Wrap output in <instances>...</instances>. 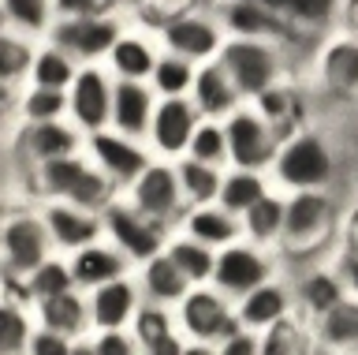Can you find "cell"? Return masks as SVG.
<instances>
[{
	"mask_svg": "<svg viewBox=\"0 0 358 355\" xmlns=\"http://www.w3.org/2000/svg\"><path fill=\"white\" fill-rule=\"evenodd\" d=\"M284 232H280V262L284 270L306 265L317 258H332L340 247L343 202L336 187H313V191H284Z\"/></svg>",
	"mask_w": 358,
	"mask_h": 355,
	"instance_id": "6da1fadb",
	"label": "cell"
},
{
	"mask_svg": "<svg viewBox=\"0 0 358 355\" xmlns=\"http://www.w3.org/2000/svg\"><path fill=\"white\" fill-rule=\"evenodd\" d=\"M268 180L280 191H313V187L340 183V150L329 131L302 124L287 131L276 146V158L268 165Z\"/></svg>",
	"mask_w": 358,
	"mask_h": 355,
	"instance_id": "7a4b0ae2",
	"label": "cell"
},
{
	"mask_svg": "<svg viewBox=\"0 0 358 355\" xmlns=\"http://www.w3.org/2000/svg\"><path fill=\"white\" fill-rule=\"evenodd\" d=\"M38 198H67V202H78V206H90V209H101L112 195H120L116 187L108 183V176L90 161L86 146L75 150V153H64V158H52V161H41L27 172Z\"/></svg>",
	"mask_w": 358,
	"mask_h": 355,
	"instance_id": "3957f363",
	"label": "cell"
},
{
	"mask_svg": "<svg viewBox=\"0 0 358 355\" xmlns=\"http://www.w3.org/2000/svg\"><path fill=\"white\" fill-rule=\"evenodd\" d=\"M228 75L239 86V94L250 102L262 90H268L280 79H291V49L280 46V41H265V38H235L228 34L220 57H217Z\"/></svg>",
	"mask_w": 358,
	"mask_h": 355,
	"instance_id": "277c9868",
	"label": "cell"
},
{
	"mask_svg": "<svg viewBox=\"0 0 358 355\" xmlns=\"http://www.w3.org/2000/svg\"><path fill=\"white\" fill-rule=\"evenodd\" d=\"M56 254L49 225L41 217V206H22V209H8L4 221V243H0V273L8 281V292H19L22 277L30 270Z\"/></svg>",
	"mask_w": 358,
	"mask_h": 355,
	"instance_id": "5b68a950",
	"label": "cell"
},
{
	"mask_svg": "<svg viewBox=\"0 0 358 355\" xmlns=\"http://www.w3.org/2000/svg\"><path fill=\"white\" fill-rule=\"evenodd\" d=\"M179 333L187 337V344H206V348L217 355L220 340L239 326V314H235V299L224 295L217 284H190L187 295L172 307Z\"/></svg>",
	"mask_w": 358,
	"mask_h": 355,
	"instance_id": "8992f818",
	"label": "cell"
},
{
	"mask_svg": "<svg viewBox=\"0 0 358 355\" xmlns=\"http://www.w3.org/2000/svg\"><path fill=\"white\" fill-rule=\"evenodd\" d=\"M161 49L176 53L190 64H206L217 60L224 41H228V30H224L217 12H206V8H183V12L164 15L161 23L153 27Z\"/></svg>",
	"mask_w": 358,
	"mask_h": 355,
	"instance_id": "52a82bcc",
	"label": "cell"
},
{
	"mask_svg": "<svg viewBox=\"0 0 358 355\" xmlns=\"http://www.w3.org/2000/svg\"><path fill=\"white\" fill-rule=\"evenodd\" d=\"M101 225H105V239L116 243V247L131 258V265H142L145 258L164 251L172 228L161 225V221L145 217L138 206H131L123 195H112L105 206H101Z\"/></svg>",
	"mask_w": 358,
	"mask_h": 355,
	"instance_id": "ba28073f",
	"label": "cell"
},
{
	"mask_svg": "<svg viewBox=\"0 0 358 355\" xmlns=\"http://www.w3.org/2000/svg\"><path fill=\"white\" fill-rule=\"evenodd\" d=\"M284 273V262H280V251L276 247H262L254 239H235L228 247L217 251V265H213V284L220 288L224 295L239 299L246 295L250 288L265 284L268 277Z\"/></svg>",
	"mask_w": 358,
	"mask_h": 355,
	"instance_id": "9c48e42d",
	"label": "cell"
},
{
	"mask_svg": "<svg viewBox=\"0 0 358 355\" xmlns=\"http://www.w3.org/2000/svg\"><path fill=\"white\" fill-rule=\"evenodd\" d=\"M120 195L127 198L131 206H138L145 217L161 221V225H168V228H176L179 217H183V209H187L183 191H179L176 161H168V158H153Z\"/></svg>",
	"mask_w": 358,
	"mask_h": 355,
	"instance_id": "30bf717a",
	"label": "cell"
},
{
	"mask_svg": "<svg viewBox=\"0 0 358 355\" xmlns=\"http://www.w3.org/2000/svg\"><path fill=\"white\" fill-rule=\"evenodd\" d=\"M127 27V15L120 12H101V15H75V19H56L49 27V41L67 49L78 64H105L108 49Z\"/></svg>",
	"mask_w": 358,
	"mask_h": 355,
	"instance_id": "8fae6325",
	"label": "cell"
},
{
	"mask_svg": "<svg viewBox=\"0 0 358 355\" xmlns=\"http://www.w3.org/2000/svg\"><path fill=\"white\" fill-rule=\"evenodd\" d=\"M224 131H228V165L268 172V165H273L276 146L284 135H280L250 102H243L235 113L224 116Z\"/></svg>",
	"mask_w": 358,
	"mask_h": 355,
	"instance_id": "7c38bea8",
	"label": "cell"
},
{
	"mask_svg": "<svg viewBox=\"0 0 358 355\" xmlns=\"http://www.w3.org/2000/svg\"><path fill=\"white\" fill-rule=\"evenodd\" d=\"M112 90H116V75L108 71V64H78V75L67 86V120L83 135L108 127Z\"/></svg>",
	"mask_w": 358,
	"mask_h": 355,
	"instance_id": "4fadbf2b",
	"label": "cell"
},
{
	"mask_svg": "<svg viewBox=\"0 0 358 355\" xmlns=\"http://www.w3.org/2000/svg\"><path fill=\"white\" fill-rule=\"evenodd\" d=\"M198 124H201V113H198V105H194V97H190V94L157 97L150 127H145V146L153 150V158L176 161V158H183V153H187Z\"/></svg>",
	"mask_w": 358,
	"mask_h": 355,
	"instance_id": "5bb4252c",
	"label": "cell"
},
{
	"mask_svg": "<svg viewBox=\"0 0 358 355\" xmlns=\"http://www.w3.org/2000/svg\"><path fill=\"white\" fill-rule=\"evenodd\" d=\"M86 153H90V161L108 176V183L116 187V191H123V187L153 161V150L145 146V139L123 135L116 127H101L94 135H86Z\"/></svg>",
	"mask_w": 358,
	"mask_h": 355,
	"instance_id": "9a60e30c",
	"label": "cell"
},
{
	"mask_svg": "<svg viewBox=\"0 0 358 355\" xmlns=\"http://www.w3.org/2000/svg\"><path fill=\"white\" fill-rule=\"evenodd\" d=\"M313 83L336 102H358V34L336 30L313 57Z\"/></svg>",
	"mask_w": 358,
	"mask_h": 355,
	"instance_id": "2e32d148",
	"label": "cell"
},
{
	"mask_svg": "<svg viewBox=\"0 0 358 355\" xmlns=\"http://www.w3.org/2000/svg\"><path fill=\"white\" fill-rule=\"evenodd\" d=\"M86 146V135L78 131L71 120H38V124H27L19 120L15 127V139H11V153L22 169H34L41 161H52V158H64V153H75Z\"/></svg>",
	"mask_w": 358,
	"mask_h": 355,
	"instance_id": "e0dca14e",
	"label": "cell"
},
{
	"mask_svg": "<svg viewBox=\"0 0 358 355\" xmlns=\"http://www.w3.org/2000/svg\"><path fill=\"white\" fill-rule=\"evenodd\" d=\"M284 273L291 277L295 310L306 321H317L324 310H332L347 295L343 277H340L332 258H317V262H306V265H299V270H284Z\"/></svg>",
	"mask_w": 358,
	"mask_h": 355,
	"instance_id": "ac0fdd59",
	"label": "cell"
},
{
	"mask_svg": "<svg viewBox=\"0 0 358 355\" xmlns=\"http://www.w3.org/2000/svg\"><path fill=\"white\" fill-rule=\"evenodd\" d=\"M220 23L228 34L235 38H265V41H280L295 53L302 46V34L295 27H287L276 12H268L262 0H224L217 8Z\"/></svg>",
	"mask_w": 358,
	"mask_h": 355,
	"instance_id": "d6986e66",
	"label": "cell"
},
{
	"mask_svg": "<svg viewBox=\"0 0 358 355\" xmlns=\"http://www.w3.org/2000/svg\"><path fill=\"white\" fill-rule=\"evenodd\" d=\"M41 217L49 225L52 247L60 254H71L86 243H94L105 236V225H101V209L67 202V198H45L41 202Z\"/></svg>",
	"mask_w": 358,
	"mask_h": 355,
	"instance_id": "ffe728a7",
	"label": "cell"
},
{
	"mask_svg": "<svg viewBox=\"0 0 358 355\" xmlns=\"http://www.w3.org/2000/svg\"><path fill=\"white\" fill-rule=\"evenodd\" d=\"M86 303H90V329H131V321L145 299L134 273H123L116 281L90 288Z\"/></svg>",
	"mask_w": 358,
	"mask_h": 355,
	"instance_id": "44dd1931",
	"label": "cell"
},
{
	"mask_svg": "<svg viewBox=\"0 0 358 355\" xmlns=\"http://www.w3.org/2000/svg\"><path fill=\"white\" fill-rule=\"evenodd\" d=\"M235 314H239V326L265 333L268 326H276L280 318L295 314V292H291V277L276 273L268 277L265 284L250 288L246 295L235 299Z\"/></svg>",
	"mask_w": 358,
	"mask_h": 355,
	"instance_id": "7402d4cb",
	"label": "cell"
},
{
	"mask_svg": "<svg viewBox=\"0 0 358 355\" xmlns=\"http://www.w3.org/2000/svg\"><path fill=\"white\" fill-rule=\"evenodd\" d=\"M157 57H161L157 30L127 19V27H123V34L116 38V46L108 49L105 64H108V71L116 75V79H150Z\"/></svg>",
	"mask_w": 358,
	"mask_h": 355,
	"instance_id": "603a6c76",
	"label": "cell"
},
{
	"mask_svg": "<svg viewBox=\"0 0 358 355\" xmlns=\"http://www.w3.org/2000/svg\"><path fill=\"white\" fill-rule=\"evenodd\" d=\"M67 265H71V277H75V284L83 288V292H90V288H97L105 281H116V277H123V273H134L131 258L116 247V243H108L105 236L86 243V247H78V251H71L67 254Z\"/></svg>",
	"mask_w": 358,
	"mask_h": 355,
	"instance_id": "cb8c5ba5",
	"label": "cell"
},
{
	"mask_svg": "<svg viewBox=\"0 0 358 355\" xmlns=\"http://www.w3.org/2000/svg\"><path fill=\"white\" fill-rule=\"evenodd\" d=\"M131 333H134V340H138L142 355H183V348H187V337L179 333V321H176L172 307L142 303L134 321H131Z\"/></svg>",
	"mask_w": 358,
	"mask_h": 355,
	"instance_id": "d4e9b609",
	"label": "cell"
},
{
	"mask_svg": "<svg viewBox=\"0 0 358 355\" xmlns=\"http://www.w3.org/2000/svg\"><path fill=\"white\" fill-rule=\"evenodd\" d=\"M176 228H183L194 239L209 243L213 251L243 239V217L235 214V209H228L224 202H217V198H213V202H201V206H187Z\"/></svg>",
	"mask_w": 358,
	"mask_h": 355,
	"instance_id": "484cf974",
	"label": "cell"
},
{
	"mask_svg": "<svg viewBox=\"0 0 358 355\" xmlns=\"http://www.w3.org/2000/svg\"><path fill=\"white\" fill-rule=\"evenodd\" d=\"M153 105H157V90L150 86V79H116L108 127L123 131V135H134V139H145Z\"/></svg>",
	"mask_w": 358,
	"mask_h": 355,
	"instance_id": "4316f807",
	"label": "cell"
},
{
	"mask_svg": "<svg viewBox=\"0 0 358 355\" xmlns=\"http://www.w3.org/2000/svg\"><path fill=\"white\" fill-rule=\"evenodd\" d=\"M190 97H194L198 113H201V116H213V120H224L228 113H235V109L246 102L220 60L198 64V75H194V86H190Z\"/></svg>",
	"mask_w": 358,
	"mask_h": 355,
	"instance_id": "83f0119b",
	"label": "cell"
},
{
	"mask_svg": "<svg viewBox=\"0 0 358 355\" xmlns=\"http://www.w3.org/2000/svg\"><path fill=\"white\" fill-rule=\"evenodd\" d=\"M313 344L324 355H358V299L343 295L313 321Z\"/></svg>",
	"mask_w": 358,
	"mask_h": 355,
	"instance_id": "f1b7e54d",
	"label": "cell"
},
{
	"mask_svg": "<svg viewBox=\"0 0 358 355\" xmlns=\"http://www.w3.org/2000/svg\"><path fill=\"white\" fill-rule=\"evenodd\" d=\"M30 307H34L38 326H49V329L64 333V337H71V340L90 333V303H86L83 288H67V292L38 299V303H30Z\"/></svg>",
	"mask_w": 358,
	"mask_h": 355,
	"instance_id": "f546056e",
	"label": "cell"
},
{
	"mask_svg": "<svg viewBox=\"0 0 358 355\" xmlns=\"http://www.w3.org/2000/svg\"><path fill=\"white\" fill-rule=\"evenodd\" d=\"M268 12H276L287 27H295L302 38L329 34L332 27H340L343 0H262Z\"/></svg>",
	"mask_w": 358,
	"mask_h": 355,
	"instance_id": "4dcf8cb0",
	"label": "cell"
},
{
	"mask_svg": "<svg viewBox=\"0 0 358 355\" xmlns=\"http://www.w3.org/2000/svg\"><path fill=\"white\" fill-rule=\"evenodd\" d=\"M134 281H138L145 303H157V307H176L190 288V281L179 273V265L164 251L145 258L142 265H134Z\"/></svg>",
	"mask_w": 358,
	"mask_h": 355,
	"instance_id": "1f68e13d",
	"label": "cell"
},
{
	"mask_svg": "<svg viewBox=\"0 0 358 355\" xmlns=\"http://www.w3.org/2000/svg\"><path fill=\"white\" fill-rule=\"evenodd\" d=\"M250 105L280 131V135L310 124L306 120V97H302V90L295 86V75H291V79H280V83L268 86V90H262L257 97H250Z\"/></svg>",
	"mask_w": 358,
	"mask_h": 355,
	"instance_id": "d6a6232c",
	"label": "cell"
},
{
	"mask_svg": "<svg viewBox=\"0 0 358 355\" xmlns=\"http://www.w3.org/2000/svg\"><path fill=\"white\" fill-rule=\"evenodd\" d=\"M164 254L179 265V273L187 277L190 284H209L213 281V265H217V251L209 243L194 239L183 228H172V236L164 243Z\"/></svg>",
	"mask_w": 358,
	"mask_h": 355,
	"instance_id": "836d02e7",
	"label": "cell"
},
{
	"mask_svg": "<svg viewBox=\"0 0 358 355\" xmlns=\"http://www.w3.org/2000/svg\"><path fill=\"white\" fill-rule=\"evenodd\" d=\"M38 329L34 307L22 295H0V355H27L30 337Z\"/></svg>",
	"mask_w": 358,
	"mask_h": 355,
	"instance_id": "e575fe53",
	"label": "cell"
},
{
	"mask_svg": "<svg viewBox=\"0 0 358 355\" xmlns=\"http://www.w3.org/2000/svg\"><path fill=\"white\" fill-rule=\"evenodd\" d=\"M284 202L287 195L273 187V191H265L250 209H243V236L262 243V247H276L280 243V232H284Z\"/></svg>",
	"mask_w": 358,
	"mask_h": 355,
	"instance_id": "d590c367",
	"label": "cell"
},
{
	"mask_svg": "<svg viewBox=\"0 0 358 355\" xmlns=\"http://www.w3.org/2000/svg\"><path fill=\"white\" fill-rule=\"evenodd\" d=\"M75 75H78V60H75L67 49H60V46H56V41H49V38H38V41H34V57H30L27 83L60 86V90H67Z\"/></svg>",
	"mask_w": 358,
	"mask_h": 355,
	"instance_id": "8d00e7d4",
	"label": "cell"
},
{
	"mask_svg": "<svg viewBox=\"0 0 358 355\" xmlns=\"http://www.w3.org/2000/svg\"><path fill=\"white\" fill-rule=\"evenodd\" d=\"M67 288H78L75 284V277H71V265H67V254H49L38 270H30L27 277H22V284H19V292L27 303H38V299H49V295H60L67 292Z\"/></svg>",
	"mask_w": 358,
	"mask_h": 355,
	"instance_id": "74e56055",
	"label": "cell"
},
{
	"mask_svg": "<svg viewBox=\"0 0 358 355\" xmlns=\"http://www.w3.org/2000/svg\"><path fill=\"white\" fill-rule=\"evenodd\" d=\"M176 172H179V191H183L187 206L213 202L220 195V180H224L220 165H209V161H198L190 153H183V158H176Z\"/></svg>",
	"mask_w": 358,
	"mask_h": 355,
	"instance_id": "f35d334b",
	"label": "cell"
},
{
	"mask_svg": "<svg viewBox=\"0 0 358 355\" xmlns=\"http://www.w3.org/2000/svg\"><path fill=\"white\" fill-rule=\"evenodd\" d=\"M265 191H273V180H268V172L228 165V169H224V180H220L217 202H224L228 209H235V214H243V209H250Z\"/></svg>",
	"mask_w": 358,
	"mask_h": 355,
	"instance_id": "ab89813d",
	"label": "cell"
},
{
	"mask_svg": "<svg viewBox=\"0 0 358 355\" xmlns=\"http://www.w3.org/2000/svg\"><path fill=\"white\" fill-rule=\"evenodd\" d=\"M306 351H317V344H313V321H306L299 310L262 333V355H306Z\"/></svg>",
	"mask_w": 358,
	"mask_h": 355,
	"instance_id": "60d3db41",
	"label": "cell"
},
{
	"mask_svg": "<svg viewBox=\"0 0 358 355\" xmlns=\"http://www.w3.org/2000/svg\"><path fill=\"white\" fill-rule=\"evenodd\" d=\"M34 41L11 27H0V86L22 90L30 75V57H34Z\"/></svg>",
	"mask_w": 358,
	"mask_h": 355,
	"instance_id": "b9f144b4",
	"label": "cell"
},
{
	"mask_svg": "<svg viewBox=\"0 0 358 355\" xmlns=\"http://www.w3.org/2000/svg\"><path fill=\"white\" fill-rule=\"evenodd\" d=\"M15 116L27 120V124H38V120H64L67 116V90H60V86L27 83L19 90Z\"/></svg>",
	"mask_w": 358,
	"mask_h": 355,
	"instance_id": "7bdbcfd3",
	"label": "cell"
},
{
	"mask_svg": "<svg viewBox=\"0 0 358 355\" xmlns=\"http://www.w3.org/2000/svg\"><path fill=\"white\" fill-rule=\"evenodd\" d=\"M0 15L11 30L27 38H45L49 27L56 23L52 0H0Z\"/></svg>",
	"mask_w": 358,
	"mask_h": 355,
	"instance_id": "ee69618b",
	"label": "cell"
},
{
	"mask_svg": "<svg viewBox=\"0 0 358 355\" xmlns=\"http://www.w3.org/2000/svg\"><path fill=\"white\" fill-rule=\"evenodd\" d=\"M194 75H198V64L161 49V57H157L153 71H150V86L157 90V97H179V94H190Z\"/></svg>",
	"mask_w": 358,
	"mask_h": 355,
	"instance_id": "f6af8a7d",
	"label": "cell"
},
{
	"mask_svg": "<svg viewBox=\"0 0 358 355\" xmlns=\"http://www.w3.org/2000/svg\"><path fill=\"white\" fill-rule=\"evenodd\" d=\"M187 153L198 158V161H209V165L228 169V131H224V120L201 116V124L194 127V139H190Z\"/></svg>",
	"mask_w": 358,
	"mask_h": 355,
	"instance_id": "bcb514c9",
	"label": "cell"
},
{
	"mask_svg": "<svg viewBox=\"0 0 358 355\" xmlns=\"http://www.w3.org/2000/svg\"><path fill=\"white\" fill-rule=\"evenodd\" d=\"M27 355H75V340L64 337V333H56L49 326H38L30 337V348Z\"/></svg>",
	"mask_w": 358,
	"mask_h": 355,
	"instance_id": "7dc6e473",
	"label": "cell"
},
{
	"mask_svg": "<svg viewBox=\"0 0 358 355\" xmlns=\"http://www.w3.org/2000/svg\"><path fill=\"white\" fill-rule=\"evenodd\" d=\"M217 355H262V333H254L246 326H235L228 337L220 340Z\"/></svg>",
	"mask_w": 358,
	"mask_h": 355,
	"instance_id": "c3c4849f",
	"label": "cell"
},
{
	"mask_svg": "<svg viewBox=\"0 0 358 355\" xmlns=\"http://www.w3.org/2000/svg\"><path fill=\"white\" fill-rule=\"evenodd\" d=\"M56 19H75V15H101V12H116L112 0H52Z\"/></svg>",
	"mask_w": 358,
	"mask_h": 355,
	"instance_id": "681fc988",
	"label": "cell"
},
{
	"mask_svg": "<svg viewBox=\"0 0 358 355\" xmlns=\"http://www.w3.org/2000/svg\"><path fill=\"white\" fill-rule=\"evenodd\" d=\"M336 251H351L358 254V198L351 206H343V225H340V247Z\"/></svg>",
	"mask_w": 358,
	"mask_h": 355,
	"instance_id": "f907efd6",
	"label": "cell"
},
{
	"mask_svg": "<svg viewBox=\"0 0 358 355\" xmlns=\"http://www.w3.org/2000/svg\"><path fill=\"white\" fill-rule=\"evenodd\" d=\"M332 262H336V270H340V277H343L347 295L358 299V254H351V251H336Z\"/></svg>",
	"mask_w": 358,
	"mask_h": 355,
	"instance_id": "816d5d0a",
	"label": "cell"
},
{
	"mask_svg": "<svg viewBox=\"0 0 358 355\" xmlns=\"http://www.w3.org/2000/svg\"><path fill=\"white\" fill-rule=\"evenodd\" d=\"M343 30H351V34H358V0H343V15H340Z\"/></svg>",
	"mask_w": 358,
	"mask_h": 355,
	"instance_id": "f5cc1de1",
	"label": "cell"
},
{
	"mask_svg": "<svg viewBox=\"0 0 358 355\" xmlns=\"http://www.w3.org/2000/svg\"><path fill=\"white\" fill-rule=\"evenodd\" d=\"M145 4H150V0H112V8H116L120 15H127V19H131V15H138Z\"/></svg>",
	"mask_w": 358,
	"mask_h": 355,
	"instance_id": "db71d44e",
	"label": "cell"
},
{
	"mask_svg": "<svg viewBox=\"0 0 358 355\" xmlns=\"http://www.w3.org/2000/svg\"><path fill=\"white\" fill-rule=\"evenodd\" d=\"M224 0H194V8H206V12H217Z\"/></svg>",
	"mask_w": 358,
	"mask_h": 355,
	"instance_id": "11a10c76",
	"label": "cell"
},
{
	"mask_svg": "<svg viewBox=\"0 0 358 355\" xmlns=\"http://www.w3.org/2000/svg\"><path fill=\"white\" fill-rule=\"evenodd\" d=\"M4 221H8V209H0V243H4Z\"/></svg>",
	"mask_w": 358,
	"mask_h": 355,
	"instance_id": "9f6ffc18",
	"label": "cell"
},
{
	"mask_svg": "<svg viewBox=\"0 0 358 355\" xmlns=\"http://www.w3.org/2000/svg\"><path fill=\"white\" fill-rule=\"evenodd\" d=\"M0 295H8V281H4V273H0Z\"/></svg>",
	"mask_w": 358,
	"mask_h": 355,
	"instance_id": "6f0895ef",
	"label": "cell"
},
{
	"mask_svg": "<svg viewBox=\"0 0 358 355\" xmlns=\"http://www.w3.org/2000/svg\"><path fill=\"white\" fill-rule=\"evenodd\" d=\"M0 27H8V23H4V15H0Z\"/></svg>",
	"mask_w": 358,
	"mask_h": 355,
	"instance_id": "680465c9",
	"label": "cell"
}]
</instances>
